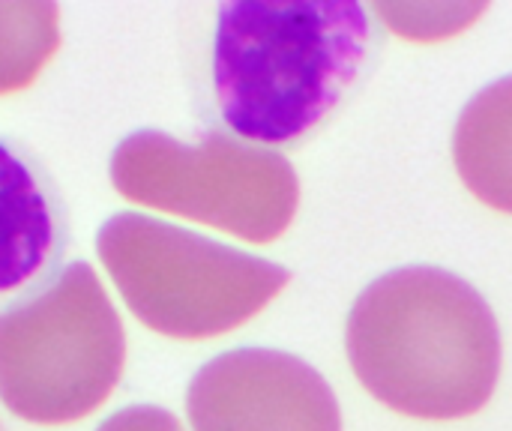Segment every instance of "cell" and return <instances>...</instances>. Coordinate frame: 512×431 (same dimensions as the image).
Returning a JSON list of instances; mask_svg holds the SVG:
<instances>
[{
    "label": "cell",
    "mask_w": 512,
    "mask_h": 431,
    "mask_svg": "<svg viewBox=\"0 0 512 431\" xmlns=\"http://www.w3.org/2000/svg\"><path fill=\"white\" fill-rule=\"evenodd\" d=\"M372 45L357 0H225L195 42V90L216 132L297 144L342 102Z\"/></svg>",
    "instance_id": "obj_1"
},
{
    "label": "cell",
    "mask_w": 512,
    "mask_h": 431,
    "mask_svg": "<svg viewBox=\"0 0 512 431\" xmlns=\"http://www.w3.org/2000/svg\"><path fill=\"white\" fill-rule=\"evenodd\" d=\"M345 348L360 384L417 420H465L483 411L501 375L495 312L465 279L405 267L354 303Z\"/></svg>",
    "instance_id": "obj_2"
},
{
    "label": "cell",
    "mask_w": 512,
    "mask_h": 431,
    "mask_svg": "<svg viewBox=\"0 0 512 431\" xmlns=\"http://www.w3.org/2000/svg\"><path fill=\"white\" fill-rule=\"evenodd\" d=\"M99 255L141 324L189 342L252 321L291 282L273 261L135 213L99 231Z\"/></svg>",
    "instance_id": "obj_3"
},
{
    "label": "cell",
    "mask_w": 512,
    "mask_h": 431,
    "mask_svg": "<svg viewBox=\"0 0 512 431\" xmlns=\"http://www.w3.org/2000/svg\"><path fill=\"white\" fill-rule=\"evenodd\" d=\"M123 360V324L84 261L0 312V399L27 423L84 420L117 387Z\"/></svg>",
    "instance_id": "obj_4"
},
{
    "label": "cell",
    "mask_w": 512,
    "mask_h": 431,
    "mask_svg": "<svg viewBox=\"0 0 512 431\" xmlns=\"http://www.w3.org/2000/svg\"><path fill=\"white\" fill-rule=\"evenodd\" d=\"M111 180L129 201L150 204L249 243H273L300 204V180L276 150L207 132L198 144L138 132L114 150Z\"/></svg>",
    "instance_id": "obj_5"
},
{
    "label": "cell",
    "mask_w": 512,
    "mask_h": 431,
    "mask_svg": "<svg viewBox=\"0 0 512 431\" xmlns=\"http://www.w3.org/2000/svg\"><path fill=\"white\" fill-rule=\"evenodd\" d=\"M195 431H342L339 402L309 363L240 348L207 363L189 384Z\"/></svg>",
    "instance_id": "obj_6"
},
{
    "label": "cell",
    "mask_w": 512,
    "mask_h": 431,
    "mask_svg": "<svg viewBox=\"0 0 512 431\" xmlns=\"http://www.w3.org/2000/svg\"><path fill=\"white\" fill-rule=\"evenodd\" d=\"M72 228L45 162L0 135V312L42 294L63 267Z\"/></svg>",
    "instance_id": "obj_7"
},
{
    "label": "cell",
    "mask_w": 512,
    "mask_h": 431,
    "mask_svg": "<svg viewBox=\"0 0 512 431\" xmlns=\"http://www.w3.org/2000/svg\"><path fill=\"white\" fill-rule=\"evenodd\" d=\"M453 159L474 198L512 216V75L465 105L453 132Z\"/></svg>",
    "instance_id": "obj_8"
},
{
    "label": "cell",
    "mask_w": 512,
    "mask_h": 431,
    "mask_svg": "<svg viewBox=\"0 0 512 431\" xmlns=\"http://www.w3.org/2000/svg\"><path fill=\"white\" fill-rule=\"evenodd\" d=\"M489 3H375L372 12L405 39L435 42L471 27Z\"/></svg>",
    "instance_id": "obj_9"
},
{
    "label": "cell",
    "mask_w": 512,
    "mask_h": 431,
    "mask_svg": "<svg viewBox=\"0 0 512 431\" xmlns=\"http://www.w3.org/2000/svg\"><path fill=\"white\" fill-rule=\"evenodd\" d=\"M99 431H183V426L159 408H129L123 414H114Z\"/></svg>",
    "instance_id": "obj_10"
}]
</instances>
